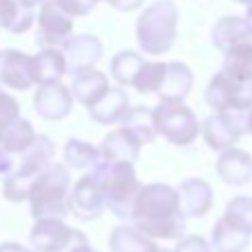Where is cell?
<instances>
[{
	"instance_id": "obj_29",
	"label": "cell",
	"mask_w": 252,
	"mask_h": 252,
	"mask_svg": "<svg viewBox=\"0 0 252 252\" xmlns=\"http://www.w3.org/2000/svg\"><path fill=\"white\" fill-rule=\"evenodd\" d=\"M248 32H250V27L246 25V20L241 16H223L212 29V45L219 52H225Z\"/></svg>"
},
{
	"instance_id": "obj_42",
	"label": "cell",
	"mask_w": 252,
	"mask_h": 252,
	"mask_svg": "<svg viewBox=\"0 0 252 252\" xmlns=\"http://www.w3.org/2000/svg\"><path fill=\"white\" fill-rule=\"evenodd\" d=\"M232 2H239V5H250L252 0H232Z\"/></svg>"
},
{
	"instance_id": "obj_15",
	"label": "cell",
	"mask_w": 252,
	"mask_h": 252,
	"mask_svg": "<svg viewBox=\"0 0 252 252\" xmlns=\"http://www.w3.org/2000/svg\"><path fill=\"white\" fill-rule=\"evenodd\" d=\"M217 174L225 186L241 188L252 181V154L246 150L237 148H225L219 152L217 158Z\"/></svg>"
},
{
	"instance_id": "obj_20",
	"label": "cell",
	"mask_w": 252,
	"mask_h": 252,
	"mask_svg": "<svg viewBox=\"0 0 252 252\" xmlns=\"http://www.w3.org/2000/svg\"><path fill=\"white\" fill-rule=\"evenodd\" d=\"M141 145L143 143L134 136L129 129L119 127L114 132H110L100 143V158L105 161H127V163H136L138 154H141Z\"/></svg>"
},
{
	"instance_id": "obj_24",
	"label": "cell",
	"mask_w": 252,
	"mask_h": 252,
	"mask_svg": "<svg viewBox=\"0 0 252 252\" xmlns=\"http://www.w3.org/2000/svg\"><path fill=\"white\" fill-rule=\"evenodd\" d=\"M36 23L33 7H27L18 0H0V29L9 33H25Z\"/></svg>"
},
{
	"instance_id": "obj_33",
	"label": "cell",
	"mask_w": 252,
	"mask_h": 252,
	"mask_svg": "<svg viewBox=\"0 0 252 252\" xmlns=\"http://www.w3.org/2000/svg\"><path fill=\"white\" fill-rule=\"evenodd\" d=\"M18 119H20V103L16 100V96L0 90V132L9 127Z\"/></svg>"
},
{
	"instance_id": "obj_3",
	"label": "cell",
	"mask_w": 252,
	"mask_h": 252,
	"mask_svg": "<svg viewBox=\"0 0 252 252\" xmlns=\"http://www.w3.org/2000/svg\"><path fill=\"white\" fill-rule=\"evenodd\" d=\"M71 174L65 163H52L40 172L29 190V210L33 219H65Z\"/></svg>"
},
{
	"instance_id": "obj_26",
	"label": "cell",
	"mask_w": 252,
	"mask_h": 252,
	"mask_svg": "<svg viewBox=\"0 0 252 252\" xmlns=\"http://www.w3.org/2000/svg\"><path fill=\"white\" fill-rule=\"evenodd\" d=\"M121 125H123L125 129H129L143 145H145V143H152L154 138L158 136L157 125H154V110L152 107H143V105L129 107L127 114H125L123 121H121Z\"/></svg>"
},
{
	"instance_id": "obj_21",
	"label": "cell",
	"mask_w": 252,
	"mask_h": 252,
	"mask_svg": "<svg viewBox=\"0 0 252 252\" xmlns=\"http://www.w3.org/2000/svg\"><path fill=\"white\" fill-rule=\"evenodd\" d=\"M252 232L223 214L212 228V248L217 252H243L250 243Z\"/></svg>"
},
{
	"instance_id": "obj_23",
	"label": "cell",
	"mask_w": 252,
	"mask_h": 252,
	"mask_svg": "<svg viewBox=\"0 0 252 252\" xmlns=\"http://www.w3.org/2000/svg\"><path fill=\"white\" fill-rule=\"evenodd\" d=\"M67 74V61L61 49H40L36 56H32V76L33 85H43V83L61 81Z\"/></svg>"
},
{
	"instance_id": "obj_17",
	"label": "cell",
	"mask_w": 252,
	"mask_h": 252,
	"mask_svg": "<svg viewBox=\"0 0 252 252\" xmlns=\"http://www.w3.org/2000/svg\"><path fill=\"white\" fill-rule=\"evenodd\" d=\"M192 87H194V74H192L190 67L181 61H170L163 85L157 94L165 103H183L190 96Z\"/></svg>"
},
{
	"instance_id": "obj_10",
	"label": "cell",
	"mask_w": 252,
	"mask_h": 252,
	"mask_svg": "<svg viewBox=\"0 0 252 252\" xmlns=\"http://www.w3.org/2000/svg\"><path fill=\"white\" fill-rule=\"evenodd\" d=\"M83 239L87 237L81 230H74L63 219H36L29 232V243L38 252H65Z\"/></svg>"
},
{
	"instance_id": "obj_44",
	"label": "cell",
	"mask_w": 252,
	"mask_h": 252,
	"mask_svg": "<svg viewBox=\"0 0 252 252\" xmlns=\"http://www.w3.org/2000/svg\"><path fill=\"white\" fill-rule=\"evenodd\" d=\"M157 252H174V250H163V248H158V250Z\"/></svg>"
},
{
	"instance_id": "obj_31",
	"label": "cell",
	"mask_w": 252,
	"mask_h": 252,
	"mask_svg": "<svg viewBox=\"0 0 252 252\" xmlns=\"http://www.w3.org/2000/svg\"><path fill=\"white\" fill-rule=\"evenodd\" d=\"M167 71V63L163 61H143V65L138 67L136 76L132 81V87L138 94H157L163 85Z\"/></svg>"
},
{
	"instance_id": "obj_43",
	"label": "cell",
	"mask_w": 252,
	"mask_h": 252,
	"mask_svg": "<svg viewBox=\"0 0 252 252\" xmlns=\"http://www.w3.org/2000/svg\"><path fill=\"white\" fill-rule=\"evenodd\" d=\"M248 134H252V119H250V125H248Z\"/></svg>"
},
{
	"instance_id": "obj_2",
	"label": "cell",
	"mask_w": 252,
	"mask_h": 252,
	"mask_svg": "<svg viewBox=\"0 0 252 252\" xmlns=\"http://www.w3.org/2000/svg\"><path fill=\"white\" fill-rule=\"evenodd\" d=\"M179 7L172 0H158L141 11L136 20V40L143 54L163 56L176 43Z\"/></svg>"
},
{
	"instance_id": "obj_12",
	"label": "cell",
	"mask_w": 252,
	"mask_h": 252,
	"mask_svg": "<svg viewBox=\"0 0 252 252\" xmlns=\"http://www.w3.org/2000/svg\"><path fill=\"white\" fill-rule=\"evenodd\" d=\"M18 157L20 158L16 161L14 170H11L9 174H14L16 179H20V181L32 186L33 179L47 165L54 163V141L49 136H45V134H38L36 141H33L23 154H18Z\"/></svg>"
},
{
	"instance_id": "obj_39",
	"label": "cell",
	"mask_w": 252,
	"mask_h": 252,
	"mask_svg": "<svg viewBox=\"0 0 252 252\" xmlns=\"http://www.w3.org/2000/svg\"><path fill=\"white\" fill-rule=\"evenodd\" d=\"M0 252H25V248L20 243H0Z\"/></svg>"
},
{
	"instance_id": "obj_32",
	"label": "cell",
	"mask_w": 252,
	"mask_h": 252,
	"mask_svg": "<svg viewBox=\"0 0 252 252\" xmlns=\"http://www.w3.org/2000/svg\"><path fill=\"white\" fill-rule=\"evenodd\" d=\"M223 214H228L232 221H237L248 232H252V196H234V199H230Z\"/></svg>"
},
{
	"instance_id": "obj_4",
	"label": "cell",
	"mask_w": 252,
	"mask_h": 252,
	"mask_svg": "<svg viewBox=\"0 0 252 252\" xmlns=\"http://www.w3.org/2000/svg\"><path fill=\"white\" fill-rule=\"evenodd\" d=\"M92 170L96 172L100 181V190L105 196V205L110 208L114 217L129 221L132 203L141 190V181L134 170V163L127 161H105L100 158Z\"/></svg>"
},
{
	"instance_id": "obj_11",
	"label": "cell",
	"mask_w": 252,
	"mask_h": 252,
	"mask_svg": "<svg viewBox=\"0 0 252 252\" xmlns=\"http://www.w3.org/2000/svg\"><path fill=\"white\" fill-rule=\"evenodd\" d=\"M33 107L40 119L45 121H63L69 116L74 107V96L69 87L63 85L61 81L43 83L33 92Z\"/></svg>"
},
{
	"instance_id": "obj_13",
	"label": "cell",
	"mask_w": 252,
	"mask_h": 252,
	"mask_svg": "<svg viewBox=\"0 0 252 252\" xmlns=\"http://www.w3.org/2000/svg\"><path fill=\"white\" fill-rule=\"evenodd\" d=\"M0 85L14 92L33 87L32 56L20 49H0Z\"/></svg>"
},
{
	"instance_id": "obj_36",
	"label": "cell",
	"mask_w": 252,
	"mask_h": 252,
	"mask_svg": "<svg viewBox=\"0 0 252 252\" xmlns=\"http://www.w3.org/2000/svg\"><path fill=\"white\" fill-rule=\"evenodd\" d=\"M110 7H114L116 11H136V9H141L143 5H145V0H105Z\"/></svg>"
},
{
	"instance_id": "obj_41",
	"label": "cell",
	"mask_w": 252,
	"mask_h": 252,
	"mask_svg": "<svg viewBox=\"0 0 252 252\" xmlns=\"http://www.w3.org/2000/svg\"><path fill=\"white\" fill-rule=\"evenodd\" d=\"M18 2H23V5H27V7H33V9H36V7H38V5H43L45 0H18Z\"/></svg>"
},
{
	"instance_id": "obj_22",
	"label": "cell",
	"mask_w": 252,
	"mask_h": 252,
	"mask_svg": "<svg viewBox=\"0 0 252 252\" xmlns=\"http://www.w3.org/2000/svg\"><path fill=\"white\" fill-rule=\"evenodd\" d=\"M223 67L221 71L232 78H241V81H250L252 78V32L237 40L232 47L223 52Z\"/></svg>"
},
{
	"instance_id": "obj_25",
	"label": "cell",
	"mask_w": 252,
	"mask_h": 252,
	"mask_svg": "<svg viewBox=\"0 0 252 252\" xmlns=\"http://www.w3.org/2000/svg\"><path fill=\"white\" fill-rule=\"evenodd\" d=\"M112 252H157L158 246L154 239L138 232L134 225H116L110 234Z\"/></svg>"
},
{
	"instance_id": "obj_37",
	"label": "cell",
	"mask_w": 252,
	"mask_h": 252,
	"mask_svg": "<svg viewBox=\"0 0 252 252\" xmlns=\"http://www.w3.org/2000/svg\"><path fill=\"white\" fill-rule=\"evenodd\" d=\"M16 161H14V154H9L5 148H2V141H0V179H5L11 170H14Z\"/></svg>"
},
{
	"instance_id": "obj_30",
	"label": "cell",
	"mask_w": 252,
	"mask_h": 252,
	"mask_svg": "<svg viewBox=\"0 0 252 252\" xmlns=\"http://www.w3.org/2000/svg\"><path fill=\"white\" fill-rule=\"evenodd\" d=\"M145 58L138 52H132V49H123L119 52L110 63V76L116 81L119 87H132V81L136 76L138 67L143 65Z\"/></svg>"
},
{
	"instance_id": "obj_1",
	"label": "cell",
	"mask_w": 252,
	"mask_h": 252,
	"mask_svg": "<svg viewBox=\"0 0 252 252\" xmlns=\"http://www.w3.org/2000/svg\"><path fill=\"white\" fill-rule=\"evenodd\" d=\"M132 225L150 239H181L186 232V219L179 212L176 188L167 183L141 186L129 214Z\"/></svg>"
},
{
	"instance_id": "obj_34",
	"label": "cell",
	"mask_w": 252,
	"mask_h": 252,
	"mask_svg": "<svg viewBox=\"0 0 252 252\" xmlns=\"http://www.w3.org/2000/svg\"><path fill=\"white\" fill-rule=\"evenodd\" d=\"M58 2H61V7L67 14L76 18V16H87L100 0H58Z\"/></svg>"
},
{
	"instance_id": "obj_35",
	"label": "cell",
	"mask_w": 252,
	"mask_h": 252,
	"mask_svg": "<svg viewBox=\"0 0 252 252\" xmlns=\"http://www.w3.org/2000/svg\"><path fill=\"white\" fill-rule=\"evenodd\" d=\"M174 252H212V246H210L203 237L192 234V237H181L179 239Z\"/></svg>"
},
{
	"instance_id": "obj_16",
	"label": "cell",
	"mask_w": 252,
	"mask_h": 252,
	"mask_svg": "<svg viewBox=\"0 0 252 252\" xmlns=\"http://www.w3.org/2000/svg\"><path fill=\"white\" fill-rule=\"evenodd\" d=\"M67 61V71H81L90 69L103 56V43L92 33H78V36H69L67 43L61 47Z\"/></svg>"
},
{
	"instance_id": "obj_19",
	"label": "cell",
	"mask_w": 252,
	"mask_h": 252,
	"mask_svg": "<svg viewBox=\"0 0 252 252\" xmlns=\"http://www.w3.org/2000/svg\"><path fill=\"white\" fill-rule=\"evenodd\" d=\"M107 90H110V78H107V74L94 69V67L71 74L69 92H71V96L81 105H85V107L94 105Z\"/></svg>"
},
{
	"instance_id": "obj_7",
	"label": "cell",
	"mask_w": 252,
	"mask_h": 252,
	"mask_svg": "<svg viewBox=\"0 0 252 252\" xmlns=\"http://www.w3.org/2000/svg\"><path fill=\"white\" fill-rule=\"evenodd\" d=\"M205 103L214 112H241L252 107V78L241 81L223 71L214 74L205 87Z\"/></svg>"
},
{
	"instance_id": "obj_27",
	"label": "cell",
	"mask_w": 252,
	"mask_h": 252,
	"mask_svg": "<svg viewBox=\"0 0 252 252\" xmlns=\"http://www.w3.org/2000/svg\"><path fill=\"white\" fill-rule=\"evenodd\" d=\"M36 136H38V134H36L33 125L29 123L27 119H23V116H20L18 121H14L9 127H5L2 132H0L2 148H5L9 154H14V157L23 154L25 150H27L33 141H36Z\"/></svg>"
},
{
	"instance_id": "obj_28",
	"label": "cell",
	"mask_w": 252,
	"mask_h": 252,
	"mask_svg": "<svg viewBox=\"0 0 252 252\" xmlns=\"http://www.w3.org/2000/svg\"><path fill=\"white\" fill-rule=\"evenodd\" d=\"M63 158L71 170H92L100 161V150L81 138H69L63 150Z\"/></svg>"
},
{
	"instance_id": "obj_9",
	"label": "cell",
	"mask_w": 252,
	"mask_h": 252,
	"mask_svg": "<svg viewBox=\"0 0 252 252\" xmlns=\"http://www.w3.org/2000/svg\"><path fill=\"white\" fill-rule=\"evenodd\" d=\"M67 210L81 221H94L107 210L105 196L100 190V181L94 170L83 174L74 186L69 188L67 194Z\"/></svg>"
},
{
	"instance_id": "obj_14",
	"label": "cell",
	"mask_w": 252,
	"mask_h": 252,
	"mask_svg": "<svg viewBox=\"0 0 252 252\" xmlns=\"http://www.w3.org/2000/svg\"><path fill=\"white\" fill-rule=\"evenodd\" d=\"M176 201L183 219H199L212 210L214 192L203 179H188L176 188Z\"/></svg>"
},
{
	"instance_id": "obj_5",
	"label": "cell",
	"mask_w": 252,
	"mask_h": 252,
	"mask_svg": "<svg viewBox=\"0 0 252 252\" xmlns=\"http://www.w3.org/2000/svg\"><path fill=\"white\" fill-rule=\"evenodd\" d=\"M152 110L157 134L165 138L167 143L179 145V148H188L199 138L201 123L186 103H165V100H161Z\"/></svg>"
},
{
	"instance_id": "obj_6",
	"label": "cell",
	"mask_w": 252,
	"mask_h": 252,
	"mask_svg": "<svg viewBox=\"0 0 252 252\" xmlns=\"http://www.w3.org/2000/svg\"><path fill=\"white\" fill-rule=\"evenodd\" d=\"M250 119H252V107L241 112H214L201 123V136L208 143L210 150L221 152L225 148L237 145L243 134H248Z\"/></svg>"
},
{
	"instance_id": "obj_18",
	"label": "cell",
	"mask_w": 252,
	"mask_h": 252,
	"mask_svg": "<svg viewBox=\"0 0 252 252\" xmlns=\"http://www.w3.org/2000/svg\"><path fill=\"white\" fill-rule=\"evenodd\" d=\"M129 110V96L123 87H110L94 105L87 107L90 119L100 125H116Z\"/></svg>"
},
{
	"instance_id": "obj_40",
	"label": "cell",
	"mask_w": 252,
	"mask_h": 252,
	"mask_svg": "<svg viewBox=\"0 0 252 252\" xmlns=\"http://www.w3.org/2000/svg\"><path fill=\"white\" fill-rule=\"evenodd\" d=\"M248 9H246V16H243V20H246V25L250 27V32H252V2L250 5H246Z\"/></svg>"
},
{
	"instance_id": "obj_8",
	"label": "cell",
	"mask_w": 252,
	"mask_h": 252,
	"mask_svg": "<svg viewBox=\"0 0 252 252\" xmlns=\"http://www.w3.org/2000/svg\"><path fill=\"white\" fill-rule=\"evenodd\" d=\"M38 29H36V45L40 49H61L69 36H74V16H69L61 7L58 0H45L38 11Z\"/></svg>"
},
{
	"instance_id": "obj_38",
	"label": "cell",
	"mask_w": 252,
	"mask_h": 252,
	"mask_svg": "<svg viewBox=\"0 0 252 252\" xmlns=\"http://www.w3.org/2000/svg\"><path fill=\"white\" fill-rule=\"evenodd\" d=\"M65 252H96L94 248L87 243V239H83V241H78V243H74L71 248H67Z\"/></svg>"
},
{
	"instance_id": "obj_45",
	"label": "cell",
	"mask_w": 252,
	"mask_h": 252,
	"mask_svg": "<svg viewBox=\"0 0 252 252\" xmlns=\"http://www.w3.org/2000/svg\"><path fill=\"white\" fill-rule=\"evenodd\" d=\"M25 252H38V250H27V248H25Z\"/></svg>"
}]
</instances>
